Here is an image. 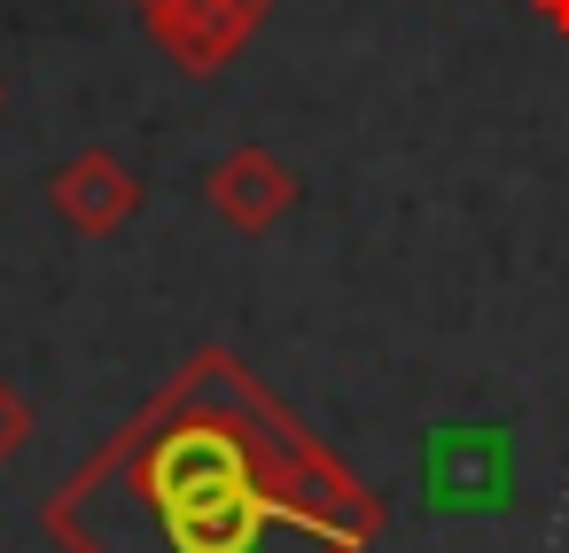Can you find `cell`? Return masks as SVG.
I'll use <instances>...</instances> for the list:
<instances>
[{
  "instance_id": "cell-1",
  "label": "cell",
  "mask_w": 569,
  "mask_h": 553,
  "mask_svg": "<svg viewBox=\"0 0 569 553\" xmlns=\"http://www.w3.org/2000/svg\"><path fill=\"white\" fill-rule=\"evenodd\" d=\"M382 522V499L219 343L40 506L56 553H367Z\"/></svg>"
},
{
  "instance_id": "cell-2",
  "label": "cell",
  "mask_w": 569,
  "mask_h": 553,
  "mask_svg": "<svg viewBox=\"0 0 569 553\" xmlns=\"http://www.w3.org/2000/svg\"><path fill=\"white\" fill-rule=\"evenodd\" d=\"M266 9H273V0H164V9H149L141 24H149V40L188 79H219L250 48V32L266 24Z\"/></svg>"
},
{
  "instance_id": "cell-3",
  "label": "cell",
  "mask_w": 569,
  "mask_h": 553,
  "mask_svg": "<svg viewBox=\"0 0 569 553\" xmlns=\"http://www.w3.org/2000/svg\"><path fill=\"white\" fill-rule=\"evenodd\" d=\"M203 195H211V211L234 227V234H266V227H281L289 211H297V172L273 157V149H227L219 164H211V180H203Z\"/></svg>"
},
{
  "instance_id": "cell-4",
  "label": "cell",
  "mask_w": 569,
  "mask_h": 553,
  "mask_svg": "<svg viewBox=\"0 0 569 553\" xmlns=\"http://www.w3.org/2000/svg\"><path fill=\"white\" fill-rule=\"evenodd\" d=\"M48 203H56V219H63L71 234H118V227L141 211V180H133L110 149H87V157L56 164Z\"/></svg>"
},
{
  "instance_id": "cell-5",
  "label": "cell",
  "mask_w": 569,
  "mask_h": 553,
  "mask_svg": "<svg viewBox=\"0 0 569 553\" xmlns=\"http://www.w3.org/2000/svg\"><path fill=\"white\" fill-rule=\"evenodd\" d=\"M24 444H32V405H24V390L0 382V467H9Z\"/></svg>"
},
{
  "instance_id": "cell-6",
  "label": "cell",
  "mask_w": 569,
  "mask_h": 553,
  "mask_svg": "<svg viewBox=\"0 0 569 553\" xmlns=\"http://www.w3.org/2000/svg\"><path fill=\"white\" fill-rule=\"evenodd\" d=\"M538 17H546V24H561V32H569V0H538Z\"/></svg>"
},
{
  "instance_id": "cell-7",
  "label": "cell",
  "mask_w": 569,
  "mask_h": 553,
  "mask_svg": "<svg viewBox=\"0 0 569 553\" xmlns=\"http://www.w3.org/2000/svg\"><path fill=\"white\" fill-rule=\"evenodd\" d=\"M133 9H141V17H149V9H164V0H133Z\"/></svg>"
},
{
  "instance_id": "cell-8",
  "label": "cell",
  "mask_w": 569,
  "mask_h": 553,
  "mask_svg": "<svg viewBox=\"0 0 569 553\" xmlns=\"http://www.w3.org/2000/svg\"><path fill=\"white\" fill-rule=\"evenodd\" d=\"M0 102H9V94H0Z\"/></svg>"
}]
</instances>
